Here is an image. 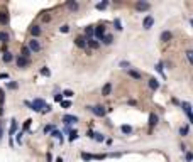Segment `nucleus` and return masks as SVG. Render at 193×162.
Wrapping results in <instances>:
<instances>
[{
	"label": "nucleus",
	"instance_id": "nucleus-1",
	"mask_svg": "<svg viewBox=\"0 0 193 162\" xmlns=\"http://www.w3.org/2000/svg\"><path fill=\"white\" fill-rule=\"evenodd\" d=\"M24 105L26 107H29L31 110H34V111H37V113H41V111L44 110V107H46V101H44L43 98H36L34 101H24Z\"/></svg>",
	"mask_w": 193,
	"mask_h": 162
},
{
	"label": "nucleus",
	"instance_id": "nucleus-2",
	"mask_svg": "<svg viewBox=\"0 0 193 162\" xmlns=\"http://www.w3.org/2000/svg\"><path fill=\"white\" fill-rule=\"evenodd\" d=\"M88 110H90L95 117H105V113H107L105 107H102V105H95V107H88Z\"/></svg>",
	"mask_w": 193,
	"mask_h": 162
},
{
	"label": "nucleus",
	"instance_id": "nucleus-3",
	"mask_svg": "<svg viewBox=\"0 0 193 162\" xmlns=\"http://www.w3.org/2000/svg\"><path fill=\"white\" fill-rule=\"evenodd\" d=\"M27 47H29L31 52H39L41 51V42H39L37 39H31L29 44H27Z\"/></svg>",
	"mask_w": 193,
	"mask_h": 162
},
{
	"label": "nucleus",
	"instance_id": "nucleus-4",
	"mask_svg": "<svg viewBox=\"0 0 193 162\" xmlns=\"http://www.w3.org/2000/svg\"><path fill=\"white\" fill-rule=\"evenodd\" d=\"M181 108L185 110V113H186V117H188L190 123H193V111H191V105H190L188 101H183L181 103Z\"/></svg>",
	"mask_w": 193,
	"mask_h": 162
},
{
	"label": "nucleus",
	"instance_id": "nucleus-5",
	"mask_svg": "<svg viewBox=\"0 0 193 162\" xmlns=\"http://www.w3.org/2000/svg\"><path fill=\"white\" fill-rule=\"evenodd\" d=\"M29 63H31V61H29V59H26V58H22V56H17V58H15V64H17V68H19V69L27 68V66H29Z\"/></svg>",
	"mask_w": 193,
	"mask_h": 162
},
{
	"label": "nucleus",
	"instance_id": "nucleus-6",
	"mask_svg": "<svg viewBox=\"0 0 193 162\" xmlns=\"http://www.w3.org/2000/svg\"><path fill=\"white\" fill-rule=\"evenodd\" d=\"M103 36H105V26H98V27H95L93 39H97V41H102Z\"/></svg>",
	"mask_w": 193,
	"mask_h": 162
},
{
	"label": "nucleus",
	"instance_id": "nucleus-7",
	"mask_svg": "<svg viewBox=\"0 0 193 162\" xmlns=\"http://www.w3.org/2000/svg\"><path fill=\"white\" fill-rule=\"evenodd\" d=\"M76 122H78V117H75V115H64L63 117V123L66 125V127L76 123Z\"/></svg>",
	"mask_w": 193,
	"mask_h": 162
},
{
	"label": "nucleus",
	"instance_id": "nucleus-8",
	"mask_svg": "<svg viewBox=\"0 0 193 162\" xmlns=\"http://www.w3.org/2000/svg\"><path fill=\"white\" fill-rule=\"evenodd\" d=\"M153 24H154V17H153V15H147V17L144 19V22H142V27L146 30H149L151 27H153Z\"/></svg>",
	"mask_w": 193,
	"mask_h": 162
},
{
	"label": "nucleus",
	"instance_id": "nucleus-9",
	"mask_svg": "<svg viewBox=\"0 0 193 162\" xmlns=\"http://www.w3.org/2000/svg\"><path fill=\"white\" fill-rule=\"evenodd\" d=\"M7 24H9V12L0 10V26H7Z\"/></svg>",
	"mask_w": 193,
	"mask_h": 162
},
{
	"label": "nucleus",
	"instance_id": "nucleus-10",
	"mask_svg": "<svg viewBox=\"0 0 193 162\" xmlns=\"http://www.w3.org/2000/svg\"><path fill=\"white\" fill-rule=\"evenodd\" d=\"M75 44H76L78 47L85 49V47H86V37H85V36H78V37L75 39Z\"/></svg>",
	"mask_w": 193,
	"mask_h": 162
},
{
	"label": "nucleus",
	"instance_id": "nucleus-11",
	"mask_svg": "<svg viewBox=\"0 0 193 162\" xmlns=\"http://www.w3.org/2000/svg\"><path fill=\"white\" fill-rule=\"evenodd\" d=\"M136 9L141 10V12H146V10L151 9V4H147V2H137V4H136Z\"/></svg>",
	"mask_w": 193,
	"mask_h": 162
},
{
	"label": "nucleus",
	"instance_id": "nucleus-12",
	"mask_svg": "<svg viewBox=\"0 0 193 162\" xmlns=\"http://www.w3.org/2000/svg\"><path fill=\"white\" fill-rule=\"evenodd\" d=\"M86 47H92V49H98L100 47V42L97 41V39H86Z\"/></svg>",
	"mask_w": 193,
	"mask_h": 162
},
{
	"label": "nucleus",
	"instance_id": "nucleus-13",
	"mask_svg": "<svg viewBox=\"0 0 193 162\" xmlns=\"http://www.w3.org/2000/svg\"><path fill=\"white\" fill-rule=\"evenodd\" d=\"M0 42H2V44L10 42V34H9V32H5V30H0Z\"/></svg>",
	"mask_w": 193,
	"mask_h": 162
},
{
	"label": "nucleus",
	"instance_id": "nucleus-14",
	"mask_svg": "<svg viewBox=\"0 0 193 162\" xmlns=\"http://www.w3.org/2000/svg\"><path fill=\"white\" fill-rule=\"evenodd\" d=\"M95 34V26H86L85 27V37L86 39H92Z\"/></svg>",
	"mask_w": 193,
	"mask_h": 162
},
{
	"label": "nucleus",
	"instance_id": "nucleus-15",
	"mask_svg": "<svg viewBox=\"0 0 193 162\" xmlns=\"http://www.w3.org/2000/svg\"><path fill=\"white\" fill-rule=\"evenodd\" d=\"M2 61L7 63V64L12 63V61H14V54H12V52H9V51H5L4 54H2Z\"/></svg>",
	"mask_w": 193,
	"mask_h": 162
},
{
	"label": "nucleus",
	"instance_id": "nucleus-16",
	"mask_svg": "<svg viewBox=\"0 0 193 162\" xmlns=\"http://www.w3.org/2000/svg\"><path fill=\"white\" fill-rule=\"evenodd\" d=\"M66 7H68V10H71V12H76V10L80 9V5H78V2H73V0H69V2H66Z\"/></svg>",
	"mask_w": 193,
	"mask_h": 162
},
{
	"label": "nucleus",
	"instance_id": "nucleus-17",
	"mask_svg": "<svg viewBox=\"0 0 193 162\" xmlns=\"http://www.w3.org/2000/svg\"><path fill=\"white\" fill-rule=\"evenodd\" d=\"M41 32H43V30H41V27H39V26H32V27H31V34H32V39H36L37 36H41Z\"/></svg>",
	"mask_w": 193,
	"mask_h": 162
},
{
	"label": "nucleus",
	"instance_id": "nucleus-18",
	"mask_svg": "<svg viewBox=\"0 0 193 162\" xmlns=\"http://www.w3.org/2000/svg\"><path fill=\"white\" fill-rule=\"evenodd\" d=\"M102 42L105 44V46H110V44L114 42V36H112V34H105L102 37Z\"/></svg>",
	"mask_w": 193,
	"mask_h": 162
},
{
	"label": "nucleus",
	"instance_id": "nucleus-19",
	"mask_svg": "<svg viewBox=\"0 0 193 162\" xmlns=\"http://www.w3.org/2000/svg\"><path fill=\"white\" fill-rule=\"evenodd\" d=\"M171 37H173V34L169 32V30H164L163 34H161V41H163V42H168V41H171Z\"/></svg>",
	"mask_w": 193,
	"mask_h": 162
},
{
	"label": "nucleus",
	"instance_id": "nucleus-20",
	"mask_svg": "<svg viewBox=\"0 0 193 162\" xmlns=\"http://www.w3.org/2000/svg\"><path fill=\"white\" fill-rule=\"evenodd\" d=\"M149 88H151V90H154V91L159 88V81L156 79V78H151V79H149Z\"/></svg>",
	"mask_w": 193,
	"mask_h": 162
},
{
	"label": "nucleus",
	"instance_id": "nucleus-21",
	"mask_svg": "<svg viewBox=\"0 0 193 162\" xmlns=\"http://www.w3.org/2000/svg\"><path fill=\"white\" fill-rule=\"evenodd\" d=\"M15 132H17V122H15V120H10V130H9V135L12 137Z\"/></svg>",
	"mask_w": 193,
	"mask_h": 162
},
{
	"label": "nucleus",
	"instance_id": "nucleus-22",
	"mask_svg": "<svg viewBox=\"0 0 193 162\" xmlns=\"http://www.w3.org/2000/svg\"><path fill=\"white\" fill-rule=\"evenodd\" d=\"M110 91H112V83H107V85L102 88V95H103V96H108Z\"/></svg>",
	"mask_w": 193,
	"mask_h": 162
},
{
	"label": "nucleus",
	"instance_id": "nucleus-23",
	"mask_svg": "<svg viewBox=\"0 0 193 162\" xmlns=\"http://www.w3.org/2000/svg\"><path fill=\"white\" fill-rule=\"evenodd\" d=\"M31 54H32V52L29 51V47H27V46H24V47H22V52H21L19 56H22V58H26V59H29V56H31Z\"/></svg>",
	"mask_w": 193,
	"mask_h": 162
},
{
	"label": "nucleus",
	"instance_id": "nucleus-24",
	"mask_svg": "<svg viewBox=\"0 0 193 162\" xmlns=\"http://www.w3.org/2000/svg\"><path fill=\"white\" fill-rule=\"evenodd\" d=\"M51 135L54 137V139H58V140H60L61 144H63V133H61L60 130H56V128H54V130H53V132H51Z\"/></svg>",
	"mask_w": 193,
	"mask_h": 162
},
{
	"label": "nucleus",
	"instance_id": "nucleus-25",
	"mask_svg": "<svg viewBox=\"0 0 193 162\" xmlns=\"http://www.w3.org/2000/svg\"><path fill=\"white\" fill-rule=\"evenodd\" d=\"M156 123H158V117H156L154 113H151V115H149V127L153 128Z\"/></svg>",
	"mask_w": 193,
	"mask_h": 162
},
{
	"label": "nucleus",
	"instance_id": "nucleus-26",
	"mask_svg": "<svg viewBox=\"0 0 193 162\" xmlns=\"http://www.w3.org/2000/svg\"><path fill=\"white\" fill-rule=\"evenodd\" d=\"M120 130H122V133H125V135L132 133V127H130V125H122V127H120Z\"/></svg>",
	"mask_w": 193,
	"mask_h": 162
},
{
	"label": "nucleus",
	"instance_id": "nucleus-27",
	"mask_svg": "<svg viewBox=\"0 0 193 162\" xmlns=\"http://www.w3.org/2000/svg\"><path fill=\"white\" fill-rule=\"evenodd\" d=\"M129 76L134 78V79H141V73L134 71V69H129Z\"/></svg>",
	"mask_w": 193,
	"mask_h": 162
},
{
	"label": "nucleus",
	"instance_id": "nucleus-28",
	"mask_svg": "<svg viewBox=\"0 0 193 162\" xmlns=\"http://www.w3.org/2000/svg\"><path fill=\"white\" fill-rule=\"evenodd\" d=\"M95 7H97V10H105L108 7V2L107 0H105V2H100V4H97Z\"/></svg>",
	"mask_w": 193,
	"mask_h": 162
},
{
	"label": "nucleus",
	"instance_id": "nucleus-29",
	"mask_svg": "<svg viewBox=\"0 0 193 162\" xmlns=\"http://www.w3.org/2000/svg\"><path fill=\"white\" fill-rule=\"evenodd\" d=\"M78 139V132L76 130H69V142H75Z\"/></svg>",
	"mask_w": 193,
	"mask_h": 162
},
{
	"label": "nucleus",
	"instance_id": "nucleus-30",
	"mask_svg": "<svg viewBox=\"0 0 193 162\" xmlns=\"http://www.w3.org/2000/svg\"><path fill=\"white\" fill-rule=\"evenodd\" d=\"M93 139L97 142H103V140H105V137H103L102 133H98V132H93Z\"/></svg>",
	"mask_w": 193,
	"mask_h": 162
},
{
	"label": "nucleus",
	"instance_id": "nucleus-31",
	"mask_svg": "<svg viewBox=\"0 0 193 162\" xmlns=\"http://www.w3.org/2000/svg\"><path fill=\"white\" fill-rule=\"evenodd\" d=\"M82 159H83V160H93L95 155H92V154H86V152H82Z\"/></svg>",
	"mask_w": 193,
	"mask_h": 162
},
{
	"label": "nucleus",
	"instance_id": "nucleus-32",
	"mask_svg": "<svg viewBox=\"0 0 193 162\" xmlns=\"http://www.w3.org/2000/svg\"><path fill=\"white\" fill-rule=\"evenodd\" d=\"M7 88H9V90H17L19 83H15V81H9V83H7Z\"/></svg>",
	"mask_w": 193,
	"mask_h": 162
},
{
	"label": "nucleus",
	"instance_id": "nucleus-33",
	"mask_svg": "<svg viewBox=\"0 0 193 162\" xmlns=\"http://www.w3.org/2000/svg\"><path fill=\"white\" fill-rule=\"evenodd\" d=\"M61 95H63L64 98H73V96H75V93H73V91H71V90H64V91H63V93H61Z\"/></svg>",
	"mask_w": 193,
	"mask_h": 162
},
{
	"label": "nucleus",
	"instance_id": "nucleus-34",
	"mask_svg": "<svg viewBox=\"0 0 193 162\" xmlns=\"http://www.w3.org/2000/svg\"><path fill=\"white\" fill-rule=\"evenodd\" d=\"M31 123H32V120H31V118H27L26 122H24V125H22V130H24V132H26V130H29Z\"/></svg>",
	"mask_w": 193,
	"mask_h": 162
},
{
	"label": "nucleus",
	"instance_id": "nucleus-35",
	"mask_svg": "<svg viewBox=\"0 0 193 162\" xmlns=\"http://www.w3.org/2000/svg\"><path fill=\"white\" fill-rule=\"evenodd\" d=\"M188 132H190V128H188V125H185V127H181L180 128V135H188Z\"/></svg>",
	"mask_w": 193,
	"mask_h": 162
},
{
	"label": "nucleus",
	"instance_id": "nucleus-36",
	"mask_svg": "<svg viewBox=\"0 0 193 162\" xmlns=\"http://www.w3.org/2000/svg\"><path fill=\"white\" fill-rule=\"evenodd\" d=\"M185 54H186V58H188L190 64H191V66H193V51H191V49H188V51L185 52Z\"/></svg>",
	"mask_w": 193,
	"mask_h": 162
},
{
	"label": "nucleus",
	"instance_id": "nucleus-37",
	"mask_svg": "<svg viewBox=\"0 0 193 162\" xmlns=\"http://www.w3.org/2000/svg\"><path fill=\"white\" fill-rule=\"evenodd\" d=\"M60 32H63V34H68V32H69V26H68V24L61 26V27H60Z\"/></svg>",
	"mask_w": 193,
	"mask_h": 162
},
{
	"label": "nucleus",
	"instance_id": "nucleus-38",
	"mask_svg": "<svg viewBox=\"0 0 193 162\" xmlns=\"http://www.w3.org/2000/svg\"><path fill=\"white\" fill-rule=\"evenodd\" d=\"M114 26H115L117 30H122V22H120V19H115V20H114Z\"/></svg>",
	"mask_w": 193,
	"mask_h": 162
},
{
	"label": "nucleus",
	"instance_id": "nucleus-39",
	"mask_svg": "<svg viewBox=\"0 0 193 162\" xmlns=\"http://www.w3.org/2000/svg\"><path fill=\"white\" fill-rule=\"evenodd\" d=\"M156 71H158L161 76H164V73H163V63H158V64H156Z\"/></svg>",
	"mask_w": 193,
	"mask_h": 162
},
{
	"label": "nucleus",
	"instance_id": "nucleus-40",
	"mask_svg": "<svg viewBox=\"0 0 193 162\" xmlns=\"http://www.w3.org/2000/svg\"><path fill=\"white\" fill-rule=\"evenodd\" d=\"M53 130H54V125H46L44 127V133H51Z\"/></svg>",
	"mask_w": 193,
	"mask_h": 162
},
{
	"label": "nucleus",
	"instance_id": "nucleus-41",
	"mask_svg": "<svg viewBox=\"0 0 193 162\" xmlns=\"http://www.w3.org/2000/svg\"><path fill=\"white\" fill-rule=\"evenodd\" d=\"M39 73H41L43 76H51V71H49V69H47V68H43V69H41V71H39Z\"/></svg>",
	"mask_w": 193,
	"mask_h": 162
},
{
	"label": "nucleus",
	"instance_id": "nucleus-42",
	"mask_svg": "<svg viewBox=\"0 0 193 162\" xmlns=\"http://www.w3.org/2000/svg\"><path fill=\"white\" fill-rule=\"evenodd\" d=\"M61 107H63V108H69V107H71V101H69V100H63V101H61Z\"/></svg>",
	"mask_w": 193,
	"mask_h": 162
},
{
	"label": "nucleus",
	"instance_id": "nucleus-43",
	"mask_svg": "<svg viewBox=\"0 0 193 162\" xmlns=\"http://www.w3.org/2000/svg\"><path fill=\"white\" fill-rule=\"evenodd\" d=\"M54 101L61 103V101H63V95H61V93H56V95H54Z\"/></svg>",
	"mask_w": 193,
	"mask_h": 162
},
{
	"label": "nucleus",
	"instance_id": "nucleus-44",
	"mask_svg": "<svg viewBox=\"0 0 193 162\" xmlns=\"http://www.w3.org/2000/svg\"><path fill=\"white\" fill-rule=\"evenodd\" d=\"M4 101H5V91L0 90V105H4Z\"/></svg>",
	"mask_w": 193,
	"mask_h": 162
},
{
	"label": "nucleus",
	"instance_id": "nucleus-45",
	"mask_svg": "<svg viewBox=\"0 0 193 162\" xmlns=\"http://www.w3.org/2000/svg\"><path fill=\"white\" fill-rule=\"evenodd\" d=\"M49 111H51V105H46V107H44V110L41 111V113H49Z\"/></svg>",
	"mask_w": 193,
	"mask_h": 162
},
{
	"label": "nucleus",
	"instance_id": "nucleus-46",
	"mask_svg": "<svg viewBox=\"0 0 193 162\" xmlns=\"http://www.w3.org/2000/svg\"><path fill=\"white\" fill-rule=\"evenodd\" d=\"M186 160H188V162H191V160H193V154H191V152L186 154Z\"/></svg>",
	"mask_w": 193,
	"mask_h": 162
},
{
	"label": "nucleus",
	"instance_id": "nucleus-47",
	"mask_svg": "<svg viewBox=\"0 0 193 162\" xmlns=\"http://www.w3.org/2000/svg\"><path fill=\"white\" fill-rule=\"evenodd\" d=\"M4 135V123H2V120H0V139Z\"/></svg>",
	"mask_w": 193,
	"mask_h": 162
},
{
	"label": "nucleus",
	"instance_id": "nucleus-48",
	"mask_svg": "<svg viewBox=\"0 0 193 162\" xmlns=\"http://www.w3.org/2000/svg\"><path fill=\"white\" fill-rule=\"evenodd\" d=\"M7 78H9L7 73H0V79H7Z\"/></svg>",
	"mask_w": 193,
	"mask_h": 162
},
{
	"label": "nucleus",
	"instance_id": "nucleus-49",
	"mask_svg": "<svg viewBox=\"0 0 193 162\" xmlns=\"http://www.w3.org/2000/svg\"><path fill=\"white\" fill-rule=\"evenodd\" d=\"M22 135H24V133H17V142H19V144H21V142H22Z\"/></svg>",
	"mask_w": 193,
	"mask_h": 162
},
{
	"label": "nucleus",
	"instance_id": "nucleus-50",
	"mask_svg": "<svg viewBox=\"0 0 193 162\" xmlns=\"http://www.w3.org/2000/svg\"><path fill=\"white\" fill-rule=\"evenodd\" d=\"M4 115V107H2V105H0V117Z\"/></svg>",
	"mask_w": 193,
	"mask_h": 162
},
{
	"label": "nucleus",
	"instance_id": "nucleus-51",
	"mask_svg": "<svg viewBox=\"0 0 193 162\" xmlns=\"http://www.w3.org/2000/svg\"><path fill=\"white\" fill-rule=\"evenodd\" d=\"M56 162H63V159H61V157H58V159H56Z\"/></svg>",
	"mask_w": 193,
	"mask_h": 162
},
{
	"label": "nucleus",
	"instance_id": "nucleus-52",
	"mask_svg": "<svg viewBox=\"0 0 193 162\" xmlns=\"http://www.w3.org/2000/svg\"><path fill=\"white\" fill-rule=\"evenodd\" d=\"M190 24H191V27H193V19H191V20H190Z\"/></svg>",
	"mask_w": 193,
	"mask_h": 162
}]
</instances>
